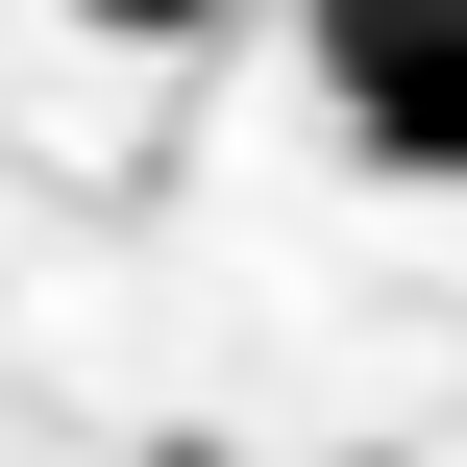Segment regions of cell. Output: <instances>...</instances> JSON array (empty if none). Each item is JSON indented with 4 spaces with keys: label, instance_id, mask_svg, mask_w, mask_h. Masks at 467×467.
Returning a JSON list of instances; mask_svg holds the SVG:
<instances>
[{
    "label": "cell",
    "instance_id": "1",
    "mask_svg": "<svg viewBox=\"0 0 467 467\" xmlns=\"http://www.w3.org/2000/svg\"><path fill=\"white\" fill-rule=\"evenodd\" d=\"M320 99L369 172H467V0H320Z\"/></svg>",
    "mask_w": 467,
    "mask_h": 467
},
{
    "label": "cell",
    "instance_id": "2",
    "mask_svg": "<svg viewBox=\"0 0 467 467\" xmlns=\"http://www.w3.org/2000/svg\"><path fill=\"white\" fill-rule=\"evenodd\" d=\"M99 25H123V49H197V25H222V0H99Z\"/></svg>",
    "mask_w": 467,
    "mask_h": 467
}]
</instances>
